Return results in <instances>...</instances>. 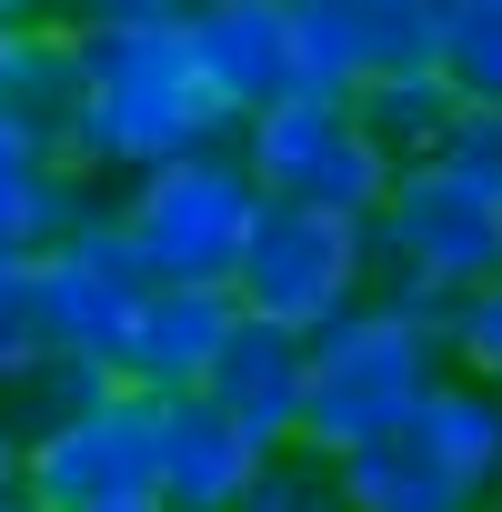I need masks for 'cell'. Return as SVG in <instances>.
<instances>
[{"label": "cell", "instance_id": "obj_27", "mask_svg": "<svg viewBox=\"0 0 502 512\" xmlns=\"http://www.w3.org/2000/svg\"><path fill=\"white\" fill-rule=\"evenodd\" d=\"M61 0H0V31H21V21H51Z\"/></svg>", "mask_w": 502, "mask_h": 512}, {"label": "cell", "instance_id": "obj_12", "mask_svg": "<svg viewBox=\"0 0 502 512\" xmlns=\"http://www.w3.org/2000/svg\"><path fill=\"white\" fill-rule=\"evenodd\" d=\"M0 111L41 141V161H71L81 111H91V31H81L71 11L11 31V61H0Z\"/></svg>", "mask_w": 502, "mask_h": 512}, {"label": "cell", "instance_id": "obj_16", "mask_svg": "<svg viewBox=\"0 0 502 512\" xmlns=\"http://www.w3.org/2000/svg\"><path fill=\"white\" fill-rule=\"evenodd\" d=\"M462 111H472V101H462L442 71H402V81H372V91H362V121H372V141L392 151V171L442 161V141H452Z\"/></svg>", "mask_w": 502, "mask_h": 512}, {"label": "cell", "instance_id": "obj_10", "mask_svg": "<svg viewBox=\"0 0 502 512\" xmlns=\"http://www.w3.org/2000/svg\"><path fill=\"white\" fill-rule=\"evenodd\" d=\"M181 31H191V61H201V81L221 91L231 121H251V111H272V101L302 91L292 0H191Z\"/></svg>", "mask_w": 502, "mask_h": 512}, {"label": "cell", "instance_id": "obj_5", "mask_svg": "<svg viewBox=\"0 0 502 512\" xmlns=\"http://www.w3.org/2000/svg\"><path fill=\"white\" fill-rule=\"evenodd\" d=\"M241 161L262 181V201H312V211H342V221H372L402 181L392 151L372 141L362 101H342V91H292L272 111H251Z\"/></svg>", "mask_w": 502, "mask_h": 512}, {"label": "cell", "instance_id": "obj_6", "mask_svg": "<svg viewBox=\"0 0 502 512\" xmlns=\"http://www.w3.org/2000/svg\"><path fill=\"white\" fill-rule=\"evenodd\" d=\"M502 272V191H472L442 161H412L372 211V292H472Z\"/></svg>", "mask_w": 502, "mask_h": 512}, {"label": "cell", "instance_id": "obj_9", "mask_svg": "<svg viewBox=\"0 0 502 512\" xmlns=\"http://www.w3.org/2000/svg\"><path fill=\"white\" fill-rule=\"evenodd\" d=\"M41 352H71V362H121V342H131V312H141V262H131V241H121V211L111 221H91L81 241H61V251H41Z\"/></svg>", "mask_w": 502, "mask_h": 512}, {"label": "cell", "instance_id": "obj_22", "mask_svg": "<svg viewBox=\"0 0 502 512\" xmlns=\"http://www.w3.org/2000/svg\"><path fill=\"white\" fill-rule=\"evenodd\" d=\"M41 352V272L31 262H0V382Z\"/></svg>", "mask_w": 502, "mask_h": 512}, {"label": "cell", "instance_id": "obj_3", "mask_svg": "<svg viewBox=\"0 0 502 512\" xmlns=\"http://www.w3.org/2000/svg\"><path fill=\"white\" fill-rule=\"evenodd\" d=\"M251 221H262V181H251L241 141H211L191 161H161L141 181H121V241L141 282H191V292H231Z\"/></svg>", "mask_w": 502, "mask_h": 512}, {"label": "cell", "instance_id": "obj_15", "mask_svg": "<svg viewBox=\"0 0 502 512\" xmlns=\"http://www.w3.org/2000/svg\"><path fill=\"white\" fill-rule=\"evenodd\" d=\"M402 432L422 442V462H432V472H442V482H452L472 512L502 492V392H492V382H462V372H442Z\"/></svg>", "mask_w": 502, "mask_h": 512}, {"label": "cell", "instance_id": "obj_2", "mask_svg": "<svg viewBox=\"0 0 502 512\" xmlns=\"http://www.w3.org/2000/svg\"><path fill=\"white\" fill-rule=\"evenodd\" d=\"M442 372H452V362H442V322H422V312H402V302H362V312H342L332 332H312L302 442L342 462V452L402 432Z\"/></svg>", "mask_w": 502, "mask_h": 512}, {"label": "cell", "instance_id": "obj_21", "mask_svg": "<svg viewBox=\"0 0 502 512\" xmlns=\"http://www.w3.org/2000/svg\"><path fill=\"white\" fill-rule=\"evenodd\" d=\"M442 81H452L472 111H502V21L452 11V31H442Z\"/></svg>", "mask_w": 502, "mask_h": 512}, {"label": "cell", "instance_id": "obj_28", "mask_svg": "<svg viewBox=\"0 0 502 512\" xmlns=\"http://www.w3.org/2000/svg\"><path fill=\"white\" fill-rule=\"evenodd\" d=\"M452 11H482V21H502V0H452Z\"/></svg>", "mask_w": 502, "mask_h": 512}, {"label": "cell", "instance_id": "obj_19", "mask_svg": "<svg viewBox=\"0 0 502 512\" xmlns=\"http://www.w3.org/2000/svg\"><path fill=\"white\" fill-rule=\"evenodd\" d=\"M241 512H352V492H342V462H332V452L292 442V452L262 462V482H251Z\"/></svg>", "mask_w": 502, "mask_h": 512}, {"label": "cell", "instance_id": "obj_7", "mask_svg": "<svg viewBox=\"0 0 502 512\" xmlns=\"http://www.w3.org/2000/svg\"><path fill=\"white\" fill-rule=\"evenodd\" d=\"M31 512H131L161 502V402L151 392H111L81 422H61L51 442H31Z\"/></svg>", "mask_w": 502, "mask_h": 512}, {"label": "cell", "instance_id": "obj_23", "mask_svg": "<svg viewBox=\"0 0 502 512\" xmlns=\"http://www.w3.org/2000/svg\"><path fill=\"white\" fill-rule=\"evenodd\" d=\"M442 171H462L472 191H502V111H462L442 141Z\"/></svg>", "mask_w": 502, "mask_h": 512}, {"label": "cell", "instance_id": "obj_24", "mask_svg": "<svg viewBox=\"0 0 502 512\" xmlns=\"http://www.w3.org/2000/svg\"><path fill=\"white\" fill-rule=\"evenodd\" d=\"M81 31H111V21H181L191 0H61Z\"/></svg>", "mask_w": 502, "mask_h": 512}, {"label": "cell", "instance_id": "obj_25", "mask_svg": "<svg viewBox=\"0 0 502 512\" xmlns=\"http://www.w3.org/2000/svg\"><path fill=\"white\" fill-rule=\"evenodd\" d=\"M21 181H41V141L0 111V191H21Z\"/></svg>", "mask_w": 502, "mask_h": 512}, {"label": "cell", "instance_id": "obj_32", "mask_svg": "<svg viewBox=\"0 0 502 512\" xmlns=\"http://www.w3.org/2000/svg\"><path fill=\"white\" fill-rule=\"evenodd\" d=\"M11 512H31V502H11Z\"/></svg>", "mask_w": 502, "mask_h": 512}, {"label": "cell", "instance_id": "obj_30", "mask_svg": "<svg viewBox=\"0 0 502 512\" xmlns=\"http://www.w3.org/2000/svg\"><path fill=\"white\" fill-rule=\"evenodd\" d=\"M0 61H11V31H0Z\"/></svg>", "mask_w": 502, "mask_h": 512}, {"label": "cell", "instance_id": "obj_26", "mask_svg": "<svg viewBox=\"0 0 502 512\" xmlns=\"http://www.w3.org/2000/svg\"><path fill=\"white\" fill-rule=\"evenodd\" d=\"M21 492H31V442H21L11 422H0V512H11Z\"/></svg>", "mask_w": 502, "mask_h": 512}, {"label": "cell", "instance_id": "obj_4", "mask_svg": "<svg viewBox=\"0 0 502 512\" xmlns=\"http://www.w3.org/2000/svg\"><path fill=\"white\" fill-rule=\"evenodd\" d=\"M231 302L272 332H332L342 312L372 302V221L312 211V201H262L251 221V251L231 272Z\"/></svg>", "mask_w": 502, "mask_h": 512}, {"label": "cell", "instance_id": "obj_14", "mask_svg": "<svg viewBox=\"0 0 502 512\" xmlns=\"http://www.w3.org/2000/svg\"><path fill=\"white\" fill-rule=\"evenodd\" d=\"M201 392H211L251 442H262V452H292V442H302V402H312V342L241 312V332H231V352L211 362Z\"/></svg>", "mask_w": 502, "mask_h": 512}, {"label": "cell", "instance_id": "obj_17", "mask_svg": "<svg viewBox=\"0 0 502 512\" xmlns=\"http://www.w3.org/2000/svg\"><path fill=\"white\" fill-rule=\"evenodd\" d=\"M121 392V372H101V362H71V352H31L11 382H0V422H11L21 442H51L61 422H81L91 402H111Z\"/></svg>", "mask_w": 502, "mask_h": 512}, {"label": "cell", "instance_id": "obj_29", "mask_svg": "<svg viewBox=\"0 0 502 512\" xmlns=\"http://www.w3.org/2000/svg\"><path fill=\"white\" fill-rule=\"evenodd\" d=\"M131 512H171V502H131Z\"/></svg>", "mask_w": 502, "mask_h": 512}, {"label": "cell", "instance_id": "obj_13", "mask_svg": "<svg viewBox=\"0 0 502 512\" xmlns=\"http://www.w3.org/2000/svg\"><path fill=\"white\" fill-rule=\"evenodd\" d=\"M262 442H251L211 392H181L161 402V502L171 512H241L251 482H262Z\"/></svg>", "mask_w": 502, "mask_h": 512}, {"label": "cell", "instance_id": "obj_1", "mask_svg": "<svg viewBox=\"0 0 502 512\" xmlns=\"http://www.w3.org/2000/svg\"><path fill=\"white\" fill-rule=\"evenodd\" d=\"M211 141H241V121L201 81L181 21H111V31H91V111H81V141H71V161L91 181L121 191V181H141L161 161H191Z\"/></svg>", "mask_w": 502, "mask_h": 512}, {"label": "cell", "instance_id": "obj_8", "mask_svg": "<svg viewBox=\"0 0 502 512\" xmlns=\"http://www.w3.org/2000/svg\"><path fill=\"white\" fill-rule=\"evenodd\" d=\"M442 31L452 0H292L302 91H342V101L402 71H442Z\"/></svg>", "mask_w": 502, "mask_h": 512}, {"label": "cell", "instance_id": "obj_18", "mask_svg": "<svg viewBox=\"0 0 502 512\" xmlns=\"http://www.w3.org/2000/svg\"><path fill=\"white\" fill-rule=\"evenodd\" d=\"M342 492H352V512H472V502L422 462L412 432H382V442L342 452Z\"/></svg>", "mask_w": 502, "mask_h": 512}, {"label": "cell", "instance_id": "obj_11", "mask_svg": "<svg viewBox=\"0 0 502 512\" xmlns=\"http://www.w3.org/2000/svg\"><path fill=\"white\" fill-rule=\"evenodd\" d=\"M231 332H241V302H231V292L151 282L111 372H121L131 392H151V402H181V392H201V382H211V362L231 352Z\"/></svg>", "mask_w": 502, "mask_h": 512}, {"label": "cell", "instance_id": "obj_20", "mask_svg": "<svg viewBox=\"0 0 502 512\" xmlns=\"http://www.w3.org/2000/svg\"><path fill=\"white\" fill-rule=\"evenodd\" d=\"M442 362H452L462 382H492V392H502V272L472 282V292H452V312H442Z\"/></svg>", "mask_w": 502, "mask_h": 512}, {"label": "cell", "instance_id": "obj_31", "mask_svg": "<svg viewBox=\"0 0 502 512\" xmlns=\"http://www.w3.org/2000/svg\"><path fill=\"white\" fill-rule=\"evenodd\" d=\"M482 512H502V492H492V502H482Z\"/></svg>", "mask_w": 502, "mask_h": 512}]
</instances>
